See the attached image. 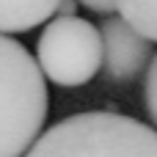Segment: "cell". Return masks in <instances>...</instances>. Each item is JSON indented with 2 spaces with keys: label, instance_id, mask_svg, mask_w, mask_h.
Masks as SVG:
<instances>
[{
  "label": "cell",
  "instance_id": "cell-1",
  "mask_svg": "<svg viewBox=\"0 0 157 157\" xmlns=\"http://www.w3.org/2000/svg\"><path fill=\"white\" fill-rule=\"evenodd\" d=\"M47 83L36 58L0 33V157H25L47 121Z\"/></svg>",
  "mask_w": 157,
  "mask_h": 157
},
{
  "label": "cell",
  "instance_id": "cell-2",
  "mask_svg": "<svg viewBox=\"0 0 157 157\" xmlns=\"http://www.w3.org/2000/svg\"><path fill=\"white\" fill-rule=\"evenodd\" d=\"M25 157H157V130L121 113H75L41 132Z\"/></svg>",
  "mask_w": 157,
  "mask_h": 157
},
{
  "label": "cell",
  "instance_id": "cell-3",
  "mask_svg": "<svg viewBox=\"0 0 157 157\" xmlns=\"http://www.w3.org/2000/svg\"><path fill=\"white\" fill-rule=\"evenodd\" d=\"M41 75L63 88H77L94 80L102 69V33L83 17H55L36 44Z\"/></svg>",
  "mask_w": 157,
  "mask_h": 157
},
{
  "label": "cell",
  "instance_id": "cell-4",
  "mask_svg": "<svg viewBox=\"0 0 157 157\" xmlns=\"http://www.w3.org/2000/svg\"><path fill=\"white\" fill-rule=\"evenodd\" d=\"M99 33H102V66L108 77L116 83L135 80L144 72V66L155 58L152 41L141 36L121 17H105V22L99 25Z\"/></svg>",
  "mask_w": 157,
  "mask_h": 157
},
{
  "label": "cell",
  "instance_id": "cell-5",
  "mask_svg": "<svg viewBox=\"0 0 157 157\" xmlns=\"http://www.w3.org/2000/svg\"><path fill=\"white\" fill-rule=\"evenodd\" d=\"M61 0H0V33H25L47 22Z\"/></svg>",
  "mask_w": 157,
  "mask_h": 157
},
{
  "label": "cell",
  "instance_id": "cell-6",
  "mask_svg": "<svg viewBox=\"0 0 157 157\" xmlns=\"http://www.w3.org/2000/svg\"><path fill=\"white\" fill-rule=\"evenodd\" d=\"M116 14L141 36L157 41V0H116Z\"/></svg>",
  "mask_w": 157,
  "mask_h": 157
},
{
  "label": "cell",
  "instance_id": "cell-7",
  "mask_svg": "<svg viewBox=\"0 0 157 157\" xmlns=\"http://www.w3.org/2000/svg\"><path fill=\"white\" fill-rule=\"evenodd\" d=\"M144 99H146V110H149V119L157 127V55L152 58V66L146 72V86H144Z\"/></svg>",
  "mask_w": 157,
  "mask_h": 157
},
{
  "label": "cell",
  "instance_id": "cell-8",
  "mask_svg": "<svg viewBox=\"0 0 157 157\" xmlns=\"http://www.w3.org/2000/svg\"><path fill=\"white\" fill-rule=\"evenodd\" d=\"M80 6H86V8H91V11H97V14H116V0H77Z\"/></svg>",
  "mask_w": 157,
  "mask_h": 157
},
{
  "label": "cell",
  "instance_id": "cell-9",
  "mask_svg": "<svg viewBox=\"0 0 157 157\" xmlns=\"http://www.w3.org/2000/svg\"><path fill=\"white\" fill-rule=\"evenodd\" d=\"M77 0H61V6H58V14L61 17H75V11H77Z\"/></svg>",
  "mask_w": 157,
  "mask_h": 157
}]
</instances>
